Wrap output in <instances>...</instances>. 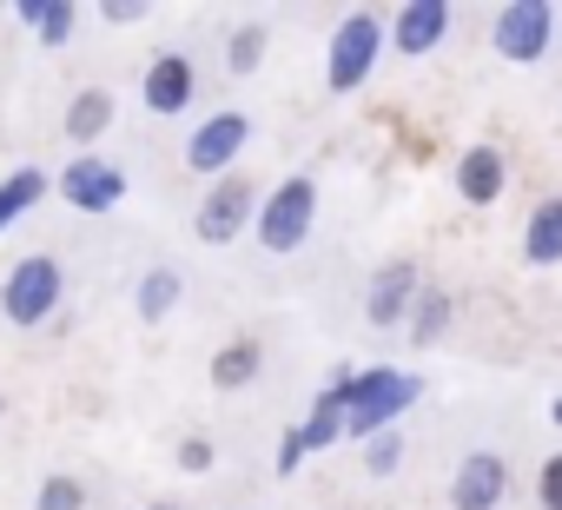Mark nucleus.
Listing matches in <instances>:
<instances>
[{
    "instance_id": "nucleus-1",
    "label": "nucleus",
    "mask_w": 562,
    "mask_h": 510,
    "mask_svg": "<svg viewBox=\"0 0 562 510\" xmlns=\"http://www.w3.org/2000/svg\"><path fill=\"white\" fill-rule=\"evenodd\" d=\"M345 385V437H384L397 431V418L424 398V378L411 372H391V365H371V372H338Z\"/></svg>"
},
{
    "instance_id": "nucleus-2",
    "label": "nucleus",
    "mask_w": 562,
    "mask_h": 510,
    "mask_svg": "<svg viewBox=\"0 0 562 510\" xmlns=\"http://www.w3.org/2000/svg\"><path fill=\"white\" fill-rule=\"evenodd\" d=\"M312 225H318V179H312V173H292V179H278V186L265 192L251 232H258L265 252H299V245L312 239Z\"/></svg>"
},
{
    "instance_id": "nucleus-3",
    "label": "nucleus",
    "mask_w": 562,
    "mask_h": 510,
    "mask_svg": "<svg viewBox=\"0 0 562 510\" xmlns=\"http://www.w3.org/2000/svg\"><path fill=\"white\" fill-rule=\"evenodd\" d=\"M384 41H391V34H384V21H378L371 8L345 14L338 34H331V47H325V87H331V93H358V87L378 74Z\"/></svg>"
},
{
    "instance_id": "nucleus-4",
    "label": "nucleus",
    "mask_w": 562,
    "mask_h": 510,
    "mask_svg": "<svg viewBox=\"0 0 562 510\" xmlns=\"http://www.w3.org/2000/svg\"><path fill=\"white\" fill-rule=\"evenodd\" d=\"M60 292H67L60 259L54 252H27L8 273V286H0V312H8V325H47L60 312Z\"/></svg>"
},
{
    "instance_id": "nucleus-5",
    "label": "nucleus",
    "mask_w": 562,
    "mask_h": 510,
    "mask_svg": "<svg viewBox=\"0 0 562 510\" xmlns=\"http://www.w3.org/2000/svg\"><path fill=\"white\" fill-rule=\"evenodd\" d=\"M555 41V8L549 0H509L496 8V27H490V47L509 60V67H536Z\"/></svg>"
},
{
    "instance_id": "nucleus-6",
    "label": "nucleus",
    "mask_w": 562,
    "mask_h": 510,
    "mask_svg": "<svg viewBox=\"0 0 562 510\" xmlns=\"http://www.w3.org/2000/svg\"><path fill=\"white\" fill-rule=\"evenodd\" d=\"M258 186L245 179V173H225L205 199H199V212H192V232L205 239V245H232L245 225H258Z\"/></svg>"
},
{
    "instance_id": "nucleus-7",
    "label": "nucleus",
    "mask_w": 562,
    "mask_h": 510,
    "mask_svg": "<svg viewBox=\"0 0 562 510\" xmlns=\"http://www.w3.org/2000/svg\"><path fill=\"white\" fill-rule=\"evenodd\" d=\"M251 146V120L245 113H212V120H199V133L186 140V173H199V179H225L232 166H238V153Z\"/></svg>"
},
{
    "instance_id": "nucleus-8",
    "label": "nucleus",
    "mask_w": 562,
    "mask_h": 510,
    "mask_svg": "<svg viewBox=\"0 0 562 510\" xmlns=\"http://www.w3.org/2000/svg\"><path fill=\"white\" fill-rule=\"evenodd\" d=\"M54 192H60L74 212H113V206H126V173H120L113 159H100V153H74V159L60 166Z\"/></svg>"
},
{
    "instance_id": "nucleus-9",
    "label": "nucleus",
    "mask_w": 562,
    "mask_h": 510,
    "mask_svg": "<svg viewBox=\"0 0 562 510\" xmlns=\"http://www.w3.org/2000/svg\"><path fill=\"white\" fill-rule=\"evenodd\" d=\"M417 299H424V273H417L411 259H391V266H378V279H371V292H364V319H371L378 332L411 325Z\"/></svg>"
},
{
    "instance_id": "nucleus-10",
    "label": "nucleus",
    "mask_w": 562,
    "mask_h": 510,
    "mask_svg": "<svg viewBox=\"0 0 562 510\" xmlns=\"http://www.w3.org/2000/svg\"><path fill=\"white\" fill-rule=\"evenodd\" d=\"M192 93H199V67H192V54H179V47L153 54L146 80H139V100H146V113L172 120V113H186V107H192Z\"/></svg>"
},
{
    "instance_id": "nucleus-11",
    "label": "nucleus",
    "mask_w": 562,
    "mask_h": 510,
    "mask_svg": "<svg viewBox=\"0 0 562 510\" xmlns=\"http://www.w3.org/2000/svg\"><path fill=\"white\" fill-rule=\"evenodd\" d=\"M503 490H509V464H503L496 451H470V457L457 464V477H450V503H457V510H496Z\"/></svg>"
},
{
    "instance_id": "nucleus-12",
    "label": "nucleus",
    "mask_w": 562,
    "mask_h": 510,
    "mask_svg": "<svg viewBox=\"0 0 562 510\" xmlns=\"http://www.w3.org/2000/svg\"><path fill=\"white\" fill-rule=\"evenodd\" d=\"M443 34H450V0H404L397 21H391V47L411 54V60H424L430 47H443Z\"/></svg>"
},
{
    "instance_id": "nucleus-13",
    "label": "nucleus",
    "mask_w": 562,
    "mask_h": 510,
    "mask_svg": "<svg viewBox=\"0 0 562 510\" xmlns=\"http://www.w3.org/2000/svg\"><path fill=\"white\" fill-rule=\"evenodd\" d=\"M503 186H509V159H503L496 146L457 153V199H463V206H496Z\"/></svg>"
},
{
    "instance_id": "nucleus-14",
    "label": "nucleus",
    "mask_w": 562,
    "mask_h": 510,
    "mask_svg": "<svg viewBox=\"0 0 562 510\" xmlns=\"http://www.w3.org/2000/svg\"><path fill=\"white\" fill-rule=\"evenodd\" d=\"M522 259L529 266H562V192L529 212V225H522Z\"/></svg>"
},
{
    "instance_id": "nucleus-15",
    "label": "nucleus",
    "mask_w": 562,
    "mask_h": 510,
    "mask_svg": "<svg viewBox=\"0 0 562 510\" xmlns=\"http://www.w3.org/2000/svg\"><path fill=\"white\" fill-rule=\"evenodd\" d=\"M14 14L27 21V34H34L41 47H67L74 27H80V8H74V0H21Z\"/></svg>"
},
{
    "instance_id": "nucleus-16",
    "label": "nucleus",
    "mask_w": 562,
    "mask_h": 510,
    "mask_svg": "<svg viewBox=\"0 0 562 510\" xmlns=\"http://www.w3.org/2000/svg\"><path fill=\"white\" fill-rule=\"evenodd\" d=\"M60 126H67L74 146H93V140L113 126V93H106V87H80V93L67 100V120H60Z\"/></svg>"
},
{
    "instance_id": "nucleus-17",
    "label": "nucleus",
    "mask_w": 562,
    "mask_h": 510,
    "mask_svg": "<svg viewBox=\"0 0 562 510\" xmlns=\"http://www.w3.org/2000/svg\"><path fill=\"white\" fill-rule=\"evenodd\" d=\"M258 365H265V345L258 339H225L212 352V391H245L258 378Z\"/></svg>"
},
{
    "instance_id": "nucleus-18",
    "label": "nucleus",
    "mask_w": 562,
    "mask_h": 510,
    "mask_svg": "<svg viewBox=\"0 0 562 510\" xmlns=\"http://www.w3.org/2000/svg\"><path fill=\"white\" fill-rule=\"evenodd\" d=\"M54 192V179L41 173V166H21V173H8V179H0V232H8V225H21L41 199Z\"/></svg>"
},
{
    "instance_id": "nucleus-19",
    "label": "nucleus",
    "mask_w": 562,
    "mask_h": 510,
    "mask_svg": "<svg viewBox=\"0 0 562 510\" xmlns=\"http://www.w3.org/2000/svg\"><path fill=\"white\" fill-rule=\"evenodd\" d=\"M299 431H305V451H331V444L345 437V385H338V378L312 398V418H305Z\"/></svg>"
},
{
    "instance_id": "nucleus-20",
    "label": "nucleus",
    "mask_w": 562,
    "mask_h": 510,
    "mask_svg": "<svg viewBox=\"0 0 562 510\" xmlns=\"http://www.w3.org/2000/svg\"><path fill=\"white\" fill-rule=\"evenodd\" d=\"M133 306H139V319H146V325H166V319H172V306H179V273H172V266H153V273L139 279Z\"/></svg>"
},
{
    "instance_id": "nucleus-21",
    "label": "nucleus",
    "mask_w": 562,
    "mask_h": 510,
    "mask_svg": "<svg viewBox=\"0 0 562 510\" xmlns=\"http://www.w3.org/2000/svg\"><path fill=\"white\" fill-rule=\"evenodd\" d=\"M450 332V292H437V286H424V299H417V312H411V345H437Z\"/></svg>"
},
{
    "instance_id": "nucleus-22",
    "label": "nucleus",
    "mask_w": 562,
    "mask_h": 510,
    "mask_svg": "<svg viewBox=\"0 0 562 510\" xmlns=\"http://www.w3.org/2000/svg\"><path fill=\"white\" fill-rule=\"evenodd\" d=\"M34 510H87V484L74 470H54L41 490H34Z\"/></svg>"
},
{
    "instance_id": "nucleus-23",
    "label": "nucleus",
    "mask_w": 562,
    "mask_h": 510,
    "mask_svg": "<svg viewBox=\"0 0 562 510\" xmlns=\"http://www.w3.org/2000/svg\"><path fill=\"white\" fill-rule=\"evenodd\" d=\"M265 47H271V41H265V27H238V34L225 41V67H232V74H258Z\"/></svg>"
},
{
    "instance_id": "nucleus-24",
    "label": "nucleus",
    "mask_w": 562,
    "mask_h": 510,
    "mask_svg": "<svg viewBox=\"0 0 562 510\" xmlns=\"http://www.w3.org/2000/svg\"><path fill=\"white\" fill-rule=\"evenodd\" d=\"M397 464H404V431H384V437L364 444V470H371V477H391Z\"/></svg>"
},
{
    "instance_id": "nucleus-25",
    "label": "nucleus",
    "mask_w": 562,
    "mask_h": 510,
    "mask_svg": "<svg viewBox=\"0 0 562 510\" xmlns=\"http://www.w3.org/2000/svg\"><path fill=\"white\" fill-rule=\"evenodd\" d=\"M212 464H218L212 437H179V470H186V477H205Z\"/></svg>"
},
{
    "instance_id": "nucleus-26",
    "label": "nucleus",
    "mask_w": 562,
    "mask_h": 510,
    "mask_svg": "<svg viewBox=\"0 0 562 510\" xmlns=\"http://www.w3.org/2000/svg\"><path fill=\"white\" fill-rule=\"evenodd\" d=\"M305 457H312V451H305V431L292 424L285 437H278V464H271V470H278V477H299V464H305Z\"/></svg>"
},
{
    "instance_id": "nucleus-27",
    "label": "nucleus",
    "mask_w": 562,
    "mask_h": 510,
    "mask_svg": "<svg viewBox=\"0 0 562 510\" xmlns=\"http://www.w3.org/2000/svg\"><path fill=\"white\" fill-rule=\"evenodd\" d=\"M536 497H542V510H562V451L542 457V470H536Z\"/></svg>"
},
{
    "instance_id": "nucleus-28",
    "label": "nucleus",
    "mask_w": 562,
    "mask_h": 510,
    "mask_svg": "<svg viewBox=\"0 0 562 510\" xmlns=\"http://www.w3.org/2000/svg\"><path fill=\"white\" fill-rule=\"evenodd\" d=\"M146 8H133V0H113V8H100V21H113V27H126V21H139Z\"/></svg>"
},
{
    "instance_id": "nucleus-29",
    "label": "nucleus",
    "mask_w": 562,
    "mask_h": 510,
    "mask_svg": "<svg viewBox=\"0 0 562 510\" xmlns=\"http://www.w3.org/2000/svg\"><path fill=\"white\" fill-rule=\"evenodd\" d=\"M549 424H562V398H555V404H549Z\"/></svg>"
},
{
    "instance_id": "nucleus-30",
    "label": "nucleus",
    "mask_w": 562,
    "mask_h": 510,
    "mask_svg": "<svg viewBox=\"0 0 562 510\" xmlns=\"http://www.w3.org/2000/svg\"><path fill=\"white\" fill-rule=\"evenodd\" d=\"M146 510H179V503H146Z\"/></svg>"
}]
</instances>
